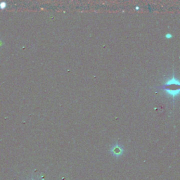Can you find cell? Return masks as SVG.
<instances>
[{
  "mask_svg": "<svg viewBox=\"0 0 180 180\" xmlns=\"http://www.w3.org/2000/svg\"><path fill=\"white\" fill-rule=\"evenodd\" d=\"M180 82L177 78L174 75L169 78L162 85V89L170 97L176 98L180 94Z\"/></svg>",
  "mask_w": 180,
  "mask_h": 180,
  "instance_id": "cell-1",
  "label": "cell"
},
{
  "mask_svg": "<svg viewBox=\"0 0 180 180\" xmlns=\"http://www.w3.org/2000/svg\"><path fill=\"white\" fill-rule=\"evenodd\" d=\"M110 153L114 157H120L124 154V147L119 144H115L110 147Z\"/></svg>",
  "mask_w": 180,
  "mask_h": 180,
  "instance_id": "cell-2",
  "label": "cell"
},
{
  "mask_svg": "<svg viewBox=\"0 0 180 180\" xmlns=\"http://www.w3.org/2000/svg\"><path fill=\"white\" fill-rule=\"evenodd\" d=\"M165 38H166V39H168V40H170V39H171V38H172V34L171 33L165 34Z\"/></svg>",
  "mask_w": 180,
  "mask_h": 180,
  "instance_id": "cell-3",
  "label": "cell"
},
{
  "mask_svg": "<svg viewBox=\"0 0 180 180\" xmlns=\"http://www.w3.org/2000/svg\"><path fill=\"white\" fill-rule=\"evenodd\" d=\"M6 6V4L5 2H2L0 3V8H4Z\"/></svg>",
  "mask_w": 180,
  "mask_h": 180,
  "instance_id": "cell-4",
  "label": "cell"
},
{
  "mask_svg": "<svg viewBox=\"0 0 180 180\" xmlns=\"http://www.w3.org/2000/svg\"><path fill=\"white\" fill-rule=\"evenodd\" d=\"M136 10H137V9H139V7H138V6H136Z\"/></svg>",
  "mask_w": 180,
  "mask_h": 180,
  "instance_id": "cell-5",
  "label": "cell"
}]
</instances>
